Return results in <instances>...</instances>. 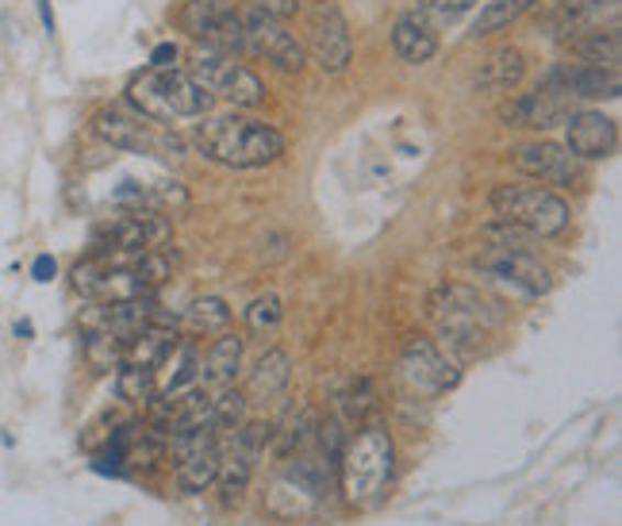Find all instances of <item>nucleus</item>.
Segmentation results:
<instances>
[{
	"instance_id": "f257e3e1",
	"label": "nucleus",
	"mask_w": 622,
	"mask_h": 526,
	"mask_svg": "<svg viewBox=\"0 0 622 526\" xmlns=\"http://www.w3.org/2000/svg\"><path fill=\"white\" fill-rule=\"evenodd\" d=\"M192 143L208 161L227 169H262L285 154V135L274 123L258 120L246 112H223V115H200Z\"/></svg>"
},
{
	"instance_id": "f03ea898",
	"label": "nucleus",
	"mask_w": 622,
	"mask_h": 526,
	"mask_svg": "<svg viewBox=\"0 0 622 526\" xmlns=\"http://www.w3.org/2000/svg\"><path fill=\"white\" fill-rule=\"evenodd\" d=\"M127 104L151 123L174 120H200L212 112V92L192 81L189 69L177 66H151L127 81Z\"/></svg>"
},
{
	"instance_id": "7ed1b4c3",
	"label": "nucleus",
	"mask_w": 622,
	"mask_h": 526,
	"mask_svg": "<svg viewBox=\"0 0 622 526\" xmlns=\"http://www.w3.org/2000/svg\"><path fill=\"white\" fill-rule=\"evenodd\" d=\"M396 473V446L385 423H365L338 454V484L346 504L365 507L385 496Z\"/></svg>"
},
{
	"instance_id": "20e7f679",
	"label": "nucleus",
	"mask_w": 622,
	"mask_h": 526,
	"mask_svg": "<svg viewBox=\"0 0 622 526\" xmlns=\"http://www.w3.org/2000/svg\"><path fill=\"white\" fill-rule=\"evenodd\" d=\"M426 307H431L434 327L457 354H480L503 323V315L469 284H438Z\"/></svg>"
},
{
	"instance_id": "39448f33",
	"label": "nucleus",
	"mask_w": 622,
	"mask_h": 526,
	"mask_svg": "<svg viewBox=\"0 0 622 526\" xmlns=\"http://www.w3.org/2000/svg\"><path fill=\"white\" fill-rule=\"evenodd\" d=\"M334 466H338V461L326 458L323 450H311V446L300 450L292 461H285L281 473L269 484L266 512L285 523H300L308 519V515H315L319 507H323L326 492H331Z\"/></svg>"
},
{
	"instance_id": "423d86ee",
	"label": "nucleus",
	"mask_w": 622,
	"mask_h": 526,
	"mask_svg": "<svg viewBox=\"0 0 622 526\" xmlns=\"http://www.w3.org/2000/svg\"><path fill=\"white\" fill-rule=\"evenodd\" d=\"M492 212L500 223L534 238H557L569 227V204L546 184H496Z\"/></svg>"
},
{
	"instance_id": "0eeeda50",
	"label": "nucleus",
	"mask_w": 622,
	"mask_h": 526,
	"mask_svg": "<svg viewBox=\"0 0 622 526\" xmlns=\"http://www.w3.org/2000/svg\"><path fill=\"white\" fill-rule=\"evenodd\" d=\"M189 74L192 81L212 92V100H223L231 108H258L266 100V81L251 66H243L235 54L197 46V54L189 61Z\"/></svg>"
},
{
	"instance_id": "6e6552de",
	"label": "nucleus",
	"mask_w": 622,
	"mask_h": 526,
	"mask_svg": "<svg viewBox=\"0 0 622 526\" xmlns=\"http://www.w3.org/2000/svg\"><path fill=\"white\" fill-rule=\"evenodd\" d=\"M92 135L100 143H108L112 150L123 154H158V158H181V143L166 131H158V123H151L146 115H138L131 104H104L92 115Z\"/></svg>"
},
{
	"instance_id": "1a4fd4ad",
	"label": "nucleus",
	"mask_w": 622,
	"mask_h": 526,
	"mask_svg": "<svg viewBox=\"0 0 622 526\" xmlns=\"http://www.w3.org/2000/svg\"><path fill=\"white\" fill-rule=\"evenodd\" d=\"M238 20H243L246 54H258V58H266L274 69H281V74H304L308 66L304 43L292 35L281 15H269L251 4L246 12H238Z\"/></svg>"
},
{
	"instance_id": "9d476101",
	"label": "nucleus",
	"mask_w": 622,
	"mask_h": 526,
	"mask_svg": "<svg viewBox=\"0 0 622 526\" xmlns=\"http://www.w3.org/2000/svg\"><path fill=\"white\" fill-rule=\"evenodd\" d=\"M473 266H477L480 273H488V277H496V281L519 289L523 296H546V292L554 289L549 269L542 266L526 246L508 243V238H492V246H485V250L473 258Z\"/></svg>"
},
{
	"instance_id": "9b49d317",
	"label": "nucleus",
	"mask_w": 622,
	"mask_h": 526,
	"mask_svg": "<svg viewBox=\"0 0 622 526\" xmlns=\"http://www.w3.org/2000/svg\"><path fill=\"white\" fill-rule=\"evenodd\" d=\"M308 35H304V54L315 61L323 74H346L354 61V38H349V23L338 4H315L308 12Z\"/></svg>"
},
{
	"instance_id": "f8f14e48",
	"label": "nucleus",
	"mask_w": 622,
	"mask_h": 526,
	"mask_svg": "<svg viewBox=\"0 0 622 526\" xmlns=\"http://www.w3.org/2000/svg\"><path fill=\"white\" fill-rule=\"evenodd\" d=\"M181 31H189L200 46H212L223 54H246L243 20L227 0H185L177 12Z\"/></svg>"
},
{
	"instance_id": "ddd939ff",
	"label": "nucleus",
	"mask_w": 622,
	"mask_h": 526,
	"mask_svg": "<svg viewBox=\"0 0 622 526\" xmlns=\"http://www.w3.org/2000/svg\"><path fill=\"white\" fill-rule=\"evenodd\" d=\"M166 238H169V223L162 215L146 212V208H131V212L100 223L97 235H92V254L97 258H112V254L158 250Z\"/></svg>"
},
{
	"instance_id": "4468645a",
	"label": "nucleus",
	"mask_w": 622,
	"mask_h": 526,
	"mask_svg": "<svg viewBox=\"0 0 622 526\" xmlns=\"http://www.w3.org/2000/svg\"><path fill=\"white\" fill-rule=\"evenodd\" d=\"M269 438H274L269 423H246V427L238 430H227V443L220 446V473H215L227 504L246 492V484H251L254 477V466H258Z\"/></svg>"
},
{
	"instance_id": "2eb2a0df",
	"label": "nucleus",
	"mask_w": 622,
	"mask_h": 526,
	"mask_svg": "<svg viewBox=\"0 0 622 526\" xmlns=\"http://www.w3.org/2000/svg\"><path fill=\"white\" fill-rule=\"evenodd\" d=\"M519 174L534 177L538 184H562V189H585L588 161H580L569 146L557 143H523L508 154Z\"/></svg>"
},
{
	"instance_id": "dca6fc26",
	"label": "nucleus",
	"mask_w": 622,
	"mask_h": 526,
	"mask_svg": "<svg viewBox=\"0 0 622 526\" xmlns=\"http://www.w3.org/2000/svg\"><path fill=\"white\" fill-rule=\"evenodd\" d=\"M400 369L403 381L423 392V396H442V392L457 389V381H462L457 361L434 338H411L400 354Z\"/></svg>"
},
{
	"instance_id": "f3484780",
	"label": "nucleus",
	"mask_w": 622,
	"mask_h": 526,
	"mask_svg": "<svg viewBox=\"0 0 622 526\" xmlns=\"http://www.w3.org/2000/svg\"><path fill=\"white\" fill-rule=\"evenodd\" d=\"M542 89H554L569 100H619L622 77L615 66H596V61H557L546 69Z\"/></svg>"
},
{
	"instance_id": "a211bd4d",
	"label": "nucleus",
	"mask_w": 622,
	"mask_h": 526,
	"mask_svg": "<svg viewBox=\"0 0 622 526\" xmlns=\"http://www.w3.org/2000/svg\"><path fill=\"white\" fill-rule=\"evenodd\" d=\"M569 112H577L573 100L554 89H542V85L534 92H519V97L500 104V120L508 123V127H531V131L557 127V123L569 120Z\"/></svg>"
},
{
	"instance_id": "6ab92c4d",
	"label": "nucleus",
	"mask_w": 622,
	"mask_h": 526,
	"mask_svg": "<svg viewBox=\"0 0 622 526\" xmlns=\"http://www.w3.org/2000/svg\"><path fill=\"white\" fill-rule=\"evenodd\" d=\"M565 138H569V150L577 154L580 161H600L611 158L619 150V123L603 112H569L565 120Z\"/></svg>"
},
{
	"instance_id": "aec40b11",
	"label": "nucleus",
	"mask_w": 622,
	"mask_h": 526,
	"mask_svg": "<svg viewBox=\"0 0 622 526\" xmlns=\"http://www.w3.org/2000/svg\"><path fill=\"white\" fill-rule=\"evenodd\" d=\"M243 366V338L235 335H220L208 354L197 366V389H204L208 396H220V392L235 389V373Z\"/></svg>"
},
{
	"instance_id": "412c9836",
	"label": "nucleus",
	"mask_w": 622,
	"mask_h": 526,
	"mask_svg": "<svg viewBox=\"0 0 622 526\" xmlns=\"http://www.w3.org/2000/svg\"><path fill=\"white\" fill-rule=\"evenodd\" d=\"M392 51L408 66H426L438 54V27L423 20L419 12H403L392 23Z\"/></svg>"
},
{
	"instance_id": "4be33fe9",
	"label": "nucleus",
	"mask_w": 622,
	"mask_h": 526,
	"mask_svg": "<svg viewBox=\"0 0 622 526\" xmlns=\"http://www.w3.org/2000/svg\"><path fill=\"white\" fill-rule=\"evenodd\" d=\"M289 377H292V358L285 350H269L258 358V366L251 369L246 377V389L243 400L246 404H266V400H277L285 389H289Z\"/></svg>"
},
{
	"instance_id": "5701e85b",
	"label": "nucleus",
	"mask_w": 622,
	"mask_h": 526,
	"mask_svg": "<svg viewBox=\"0 0 622 526\" xmlns=\"http://www.w3.org/2000/svg\"><path fill=\"white\" fill-rule=\"evenodd\" d=\"M177 346V327L169 323H151L138 335L127 338V354H123V366L135 369H158L166 361V354Z\"/></svg>"
},
{
	"instance_id": "b1692460",
	"label": "nucleus",
	"mask_w": 622,
	"mask_h": 526,
	"mask_svg": "<svg viewBox=\"0 0 622 526\" xmlns=\"http://www.w3.org/2000/svg\"><path fill=\"white\" fill-rule=\"evenodd\" d=\"M526 74V58L519 46H496L492 54L485 58V66H480L477 74V85L480 89H492V92H511L519 81H523Z\"/></svg>"
},
{
	"instance_id": "393cba45",
	"label": "nucleus",
	"mask_w": 622,
	"mask_h": 526,
	"mask_svg": "<svg viewBox=\"0 0 622 526\" xmlns=\"http://www.w3.org/2000/svg\"><path fill=\"white\" fill-rule=\"evenodd\" d=\"M215 473H220V443L192 446L181 454V466H177V489L197 496L208 484H215Z\"/></svg>"
},
{
	"instance_id": "a878e982",
	"label": "nucleus",
	"mask_w": 622,
	"mask_h": 526,
	"mask_svg": "<svg viewBox=\"0 0 622 526\" xmlns=\"http://www.w3.org/2000/svg\"><path fill=\"white\" fill-rule=\"evenodd\" d=\"M197 366H200V354L192 350V343H177L174 350L166 354L154 377H158V396H177V392L192 389L197 384Z\"/></svg>"
},
{
	"instance_id": "bb28decb",
	"label": "nucleus",
	"mask_w": 622,
	"mask_h": 526,
	"mask_svg": "<svg viewBox=\"0 0 622 526\" xmlns=\"http://www.w3.org/2000/svg\"><path fill=\"white\" fill-rule=\"evenodd\" d=\"M569 46H573V54H577L580 61H596V66H615L619 69L622 35H619L615 23H611V27H603V23H592L588 31L573 35Z\"/></svg>"
},
{
	"instance_id": "cd10ccee",
	"label": "nucleus",
	"mask_w": 622,
	"mask_h": 526,
	"mask_svg": "<svg viewBox=\"0 0 622 526\" xmlns=\"http://www.w3.org/2000/svg\"><path fill=\"white\" fill-rule=\"evenodd\" d=\"M534 4H538V0H485L477 23H473V35L477 38L500 35V31H508L515 20H523Z\"/></svg>"
},
{
	"instance_id": "c85d7f7f",
	"label": "nucleus",
	"mask_w": 622,
	"mask_h": 526,
	"mask_svg": "<svg viewBox=\"0 0 622 526\" xmlns=\"http://www.w3.org/2000/svg\"><path fill=\"white\" fill-rule=\"evenodd\" d=\"M231 323V307L223 304L220 296H204V300H192L185 307V327L192 335H223V327Z\"/></svg>"
},
{
	"instance_id": "c756f323",
	"label": "nucleus",
	"mask_w": 622,
	"mask_h": 526,
	"mask_svg": "<svg viewBox=\"0 0 622 526\" xmlns=\"http://www.w3.org/2000/svg\"><path fill=\"white\" fill-rule=\"evenodd\" d=\"M123 354H127V338L108 335V331H89L85 335V358L92 369H120Z\"/></svg>"
},
{
	"instance_id": "7c9ffc66",
	"label": "nucleus",
	"mask_w": 622,
	"mask_h": 526,
	"mask_svg": "<svg viewBox=\"0 0 622 526\" xmlns=\"http://www.w3.org/2000/svg\"><path fill=\"white\" fill-rule=\"evenodd\" d=\"M115 392H120V400H127V404H151V400L158 396V377H154V369L120 366V373H115Z\"/></svg>"
},
{
	"instance_id": "2f4dec72",
	"label": "nucleus",
	"mask_w": 622,
	"mask_h": 526,
	"mask_svg": "<svg viewBox=\"0 0 622 526\" xmlns=\"http://www.w3.org/2000/svg\"><path fill=\"white\" fill-rule=\"evenodd\" d=\"M319 435V415L311 412V407H304V412H297L289 419V427L281 430V438H277V450L281 454H300L308 450L311 443H315Z\"/></svg>"
},
{
	"instance_id": "473e14b6",
	"label": "nucleus",
	"mask_w": 622,
	"mask_h": 526,
	"mask_svg": "<svg viewBox=\"0 0 622 526\" xmlns=\"http://www.w3.org/2000/svg\"><path fill=\"white\" fill-rule=\"evenodd\" d=\"M281 320H285V304L274 292H266V296H258L246 307V327H251L254 335H269V331L281 327Z\"/></svg>"
},
{
	"instance_id": "72a5a7b5",
	"label": "nucleus",
	"mask_w": 622,
	"mask_h": 526,
	"mask_svg": "<svg viewBox=\"0 0 622 526\" xmlns=\"http://www.w3.org/2000/svg\"><path fill=\"white\" fill-rule=\"evenodd\" d=\"M480 0H419L415 12L423 15L431 27H446V23H457L462 15H469Z\"/></svg>"
},
{
	"instance_id": "f704fd0d",
	"label": "nucleus",
	"mask_w": 622,
	"mask_h": 526,
	"mask_svg": "<svg viewBox=\"0 0 622 526\" xmlns=\"http://www.w3.org/2000/svg\"><path fill=\"white\" fill-rule=\"evenodd\" d=\"M619 0H565L562 20L569 27H585V23H600L603 12H615Z\"/></svg>"
},
{
	"instance_id": "c9c22d12",
	"label": "nucleus",
	"mask_w": 622,
	"mask_h": 526,
	"mask_svg": "<svg viewBox=\"0 0 622 526\" xmlns=\"http://www.w3.org/2000/svg\"><path fill=\"white\" fill-rule=\"evenodd\" d=\"M251 4L269 15H281V20H289V15L300 12V0H251Z\"/></svg>"
},
{
	"instance_id": "e433bc0d",
	"label": "nucleus",
	"mask_w": 622,
	"mask_h": 526,
	"mask_svg": "<svg viewBox=\"0 0 622 526\" xmlns=\"http://www.w3.org/2000/svg\"><path fill=\"white\" fill-rule=\"evenodd\" d=\"M54 273H58V261H54L51 254H38V258L31 261V277H35L38 284L54 281Z\"/></svg>"
},
{
	"instance_id": "4c0bfd02",
	"label": "nucleus",
	"mask_w": 622,
	"mask_h": 526,
	"mask_svg": "<svg viewBox=\"0 0 622 526\" xmlns=\"http://www.w3.org/2000/svg\"><path fill=\"white\" fill-rule=\"evenodd\" d=\"M177 61V46L174 43H158L151 51V66H174Z\"/></svg>"
},
{
	"instance_id": "58836bf2",
	"label": "nucleus",
	"mask_w": 622,
	"mask_h": 526,
	"mask_svg": "<svg viewBox=\"0 0 622 526\" xmlns=\"http://www.w3.org/2000/svg\"><path fill=\"white\" fill-rule=\"evenodd\" d=\"M35 8H38V20H43V31H46V35H54V31H58V23H54L51 0H35Z\"/></svg>"
},
{
	"instance_id": "ea45409f",
	"label": "nucleus",
	"mask_w": 622,
	"mask_h": 526,
	"mask_svg": "<svg viewBox=\"0 0 622 526\" xmlns=\"http://www.w3.org/2000/svg\"><path fill=\"white\" fill-rule=\"evenodd\" d=\"M15 335H20V338H31V335H35V327H31L27 320H20V323H15Z\"/></svg>"
}]
</instances>
